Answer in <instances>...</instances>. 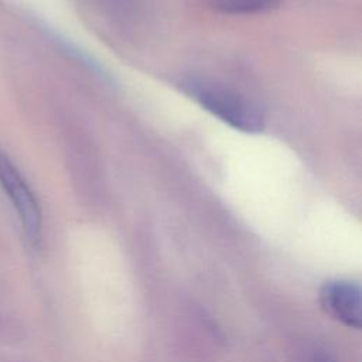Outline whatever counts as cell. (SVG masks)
<instances>
[{"mask_svg":"<svg viewBox=\"0 0 362 362\" xmlns=\"http://www.w3.org/2000/svg\"><path fill=\"white\" fill-rule=\"evenodd\" d=\"M181 88L204 109L236 130L259 133L264 127V116L260 107L233 89L195 78L184 81Z\"/></svg>","mask_w":362,"mask_h":362,"instance_id":"1","label":"cell"},{"mask_svg":"<svg viewBox=\"0 0 362 362\" xmlns=\"http://www.w3.org/2000/svg\"><path fill=\"white\" fill-rule=\"evenodd\" d=\"M279 3L280 0H212L214 7L230 14L266 11L276 7Z\"/></svg>","mask_w":362,"mask_h":362,"instance_id":"4","label":"cell"},{"mask_svg":"<svg viewBox=\"0 0 362 362\" xmlns=\"http://www.w3.org/2000/svg\"><path fill=\"white\" fill-rule=\"evenodd\" d=\"M23 338V329L20 324L8 314L0 313V344L11 345Z\"/></svg>","mask_w":362,"mask_h":362,"instance_id":"5","label":"cell"},{"mask_svg":"<svg viewBox=\"0 0 362 362\" xmlns=\"http://www.w3.org/2000/svg\"><path fill=\"white\" fill-rule=\"evenodd\" d=\"M320 303L327 314L346 327L361 328V288L349 280L327 281L320 291Z\"/></svg>","mask_w":362,"mask_h":362,"instance_id":"3","label":"cell"},{"mask_svg":"<svg viewBox=\"0 0 362 362\" xmlns=\"http://www.w3.org/2000/svg\"><path fill=\"white\" fill-rule=\"evenodd\" d=\"M0 185L13 204L27 239L33 246H38L42 240V215L40 204L20 170L1 147Z\"/></svg>","mask_w":362,"mask_h":362,"instance_id":"2","label":"cell"}]
</instances>
